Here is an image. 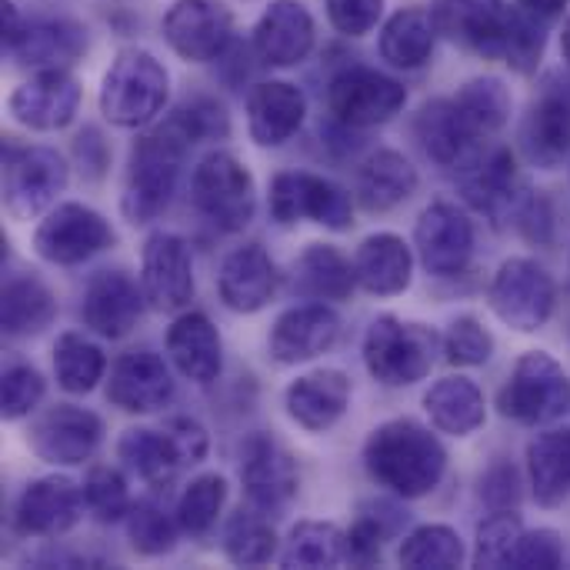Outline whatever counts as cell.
<instances>
[{
	"mask_svg": "<svg viewBox=\"0 0 570 570\" xmlns=\"http://www.w3.org/2000/svg\"><path fill=\"white\" fill-rule=\"evenodd\" d=\"M407 104L404 83L374 67H344L327 87V107L344 127L387 124Z\"/></svg>",
	"mask_w": 570,
	"mask_h": 570,
	"instance_id": "8fae6325",
	"label": "cell"
},
{
	"mask_svg": "<svg viewBox=\"0 0 570 570\" xmlns=\"http://www.w3.org/2000/svg\"><path fill=\"white\" fill-rule=\"evenodd\" d=\"M521 150L531 167L538 170H558L570 154V107L541 83V97L531 104L524 124H521Z\"/></svg>",
	"mask_w": 570,
	"mask_h": 570,
	"instance_id": "f1b7e54d",
	"label": "cell"
},
{
	"mask_svg": "<svg viewBox=\"0 0 570 570\" xmlns=\"http://www.w3.org/2000/svg\"><path fill=\"white\" fill-rule=\"evenodd\" d=\"M307 117V97L291 80H264L247 94V130L261 147L287 144Z\"/></svg>",
	"mask_w": 570,
	"mask_h": 570,
	"instance_id": "484cf974",
	"label": "cell"
},
{
	"mask_svg": "<svg viewBox=\"0 0 570 570\" xmlns=\"http://www.w3.org/2000/svg\"><path fill=\"white\" fill-rule=\"evenodd\" d=\"M53 374L67 394H90L107 374V357L83 334H60L53 344Z\"/></svg>",
	"mask_w": 570,
	"mask_h": 570,
	"instance_id": "b9f144b4",
	"label": "cell"
},
{
	"mask_svg": "<svg viewBox=\"0 0 570 570\" xmlns=\"http://www.w3.org/2000/svg\"><path fill=\"white\" fill-rule=\"evenodd\" d=\"M57 297L37 274H13L0 294V327L7 337H30L50 327Z\"/></svg>",
	"mask_w": 570,
	"mask_h": 570,
	"instance_id": "e575fe53",
	"label": "cell"
},
{
	"mask_svg": "<svg viewBox=\"0 0 570 570\" xmlns=\"http://www.w3.org/2000/svg\"><path fill=\"white\" fill-rule=\"evenodd\" d=\"M468 558L464 541L454 528L448 524H424L417 531H411L401 544V568L411 570H451L461 568Z\"/></svg>",
	"mask_w": 570,
	"mask_h": 570,
	"instance_id": "ee69618b",
	"label": "cell"
},
{
	"mask_svg": "<svg viewBox=\"0 0 570 570\" xmlns=\"http://www.w3.org/2000/svg\"><path fill=\"white\" fill-rule=\"evenodd\" d=\"M174 397V381L160 354L140 347L114 361L107 381V401L127 414H154Z\"/></svg>",
	"mask_w": 570,
	"mask_h": 570,
	"instance_id": "44dd1931",
	"label": "cell"
},
{
	"mask_svg": "<svg viewBox=\"0 0 570 570\" xmlns=\"http://www.w3.org/2000/svg\"><path fill=\"white\" fill-rule=\"evenodd\" d=\"M271 214L277 224L291 227L297 220H314L327 230H351L354 227V204L344 187L321 174L307 170H284L271 184Z\"/></svg>",
	"mask_w": 570,
	"mask_h": 570,
	"instance_id": "9c48e42d",
	"label": "cell"
},
{
	"mask_svg": "<svg viewBox=\"0 0 570 570\" xmlns=\"http://www.w3.org/2000/svg\"><path fill=\"white\" fill-rule=\"evenodd\" d=\"M140 291L154 311L174 314L194 301V257L184 237L157 230L140 254Z\"/></svg>",
	"mask_w": 570,
	"mask_h": 570,
	"instance_id": "5bb4252c",
	"label": "cell"
},
{
	"mask_svg": "<svg viewBox=\"0 0 570 570\" xmlns=\"http://www.w3.org/2000/svg\"><path fill=\"white\" fill-rule=\"evenodd\" d=\"M414 137L421 150L441 167H464L481 150V144L468 134L464 120L458 117L454 100L424 104L414 117Z\"/></svg>",
	"mask_w": 570,
	"mask_h": 570,
	"instance_id": "4dcf8cb0",
	"label": "cell"
},
{
	"mask_svg": "<svg viewBox=\"0 0 570 570\" xmlns=\"http://www.w3.org/2000/svg\"><path fill=\"white\" fill-rule=\"evenodd\" d=\"M444 354L458 367H484L494 354V337L478 317L461 314L451 321V327L444 334Z\"/></svg>",
	"mask_w": 570,
	"mask_h": 570,
	"instance_id": "f907efd6",
	"label": "cell"
},
{
	"mask_svg": "<svg viewBox=\"0 0 570 570\" xmlns=\"http://www.w3.org/2000/svg\"><path fill=\"white\" fill-rule=\"evenodd\" d=\"M424 411H428L431 424L441 434H451V438H471L488 421L484 391L471 377H461V374L458 377H441L424 394Z\"/></svg>",
	"mask_w": 570,
	"mask_h": 570,
	"instance_id": "1f68e13d",
	"label": "cell"
},
{
	"mask_svg": "<svg viewBox=\"0 0 570 570\" xmlns=\"http://www.w3.org/2000/svg\"><path fill=\"white\" fill-rule=\"evenodd\" d=\"M561 564H564V538L554 528H534V531L524 528L508 561V568L514 570H554Z\"/></svg>",
	"mask_w": 570,
	"mask_h": 570,
	"instance_id": "db71d44e",
	"label": "cell"
},
{
	"mask_svg": "<svg viewBox=\"0 0 570 570\" xmlns=\"http://www.w3.org/2000/svg\"><path fill=\"white\" fill-rule=\"evenodd\" d=\"M114 227L87 204H57L33 230V250L40 261L73 267L114 244Z\"/></svg>",
	"mask_w": 570,
	"mask_h": 570,
	"instance_id": "30bf717a",
	"label": "cell"
},
{
	"mask_svg": "<svg viewBox=\"0 0 570 570\" xmlns=\"http://www.w3.org/2000/svg\"><path fill=\"white\" fill-rule=\"evenodd\" d=\"M164 428L170 431V438H174V444H177V451H180L184 468L200 464V461L207 458V451H210V438H207L204 424H197L194 417H174V421H167Z\"/></svg>",
	"mask_w": 570,
	"mask_h": 570,
	"instance_id": "680465c9",
	"label": "cell"
},
{
	"mask_svg": "<svg viewBox=\"0 0 570 570\" xmlns=\"http://www.w3.org/2000/svg\"><path fill=\"white\" fill-rule=\"evenodd\" d=\"M170 120L177 124V130L194 144H204V140H224L230 134V120H227V110L224 104L210 100V97H197L184 107H177L170 114Z\"/></svg>",
	"mask_w": 570,
	"mask_h": 570,
	"instance_id": "f5cc1de1",
	"label": "cell"
},
{
	"mask_svg": "<svg viewBox=\"0 0 570 570\" xmlns=\"http://www.w3.org/2000/svg\"><path fill=\"white\" fill-rule=\"evenodd\" d=\"M177 521L157 501H137L127 514V538L130 548L144 558L170 554L177 544Z\"/></svg>",
	"mask_w": 570,
	"mask_h": 570,
	"instance_id": "7dc6e473",
	"label": "cell"
},
{
	"mask_svg": "<svg viewBox=\"0 0 570 570\" xmlns=\"http://www.w3.org/2000/svg\"><path fill=\"white\" fill-rule=\"evenodd\" d=\"M43 394H47V384H43L37 367H27V364L7 367L3 381H0V414H3V421L30 417L37 411V404L43 401Z\"/></svg>",
	"mask_w": 570,
	"mask_h": 570,
	"instance_id": "816d5d0a",
	"label": "cell"
},
{
	"mask_svg": "<svg viewBox=\"0 0 570 570\" xmlns=\"http://www.w3.org/2000/svg\"><path fill=\"white\" fill-rule=\"evenodd\" d=\"M481 498L491 511H518L524 498V478L511 461H498L484 481H481Z\"/></svg>",
	"mask_w": 570,
	"mask_h": 570,
	"instance_id": "9f6ffc18",
	"label": "cell"
},
{
	"mask_svg": "<svg viewBox=\"0 0 570 570\" xmlns=\"http://www.w3.org/2000/svg\"><path fill=\"white\" fill-rule=\"evenodd\" d=\"M351 561L347 534L331 521H301L281 551V568H341Z\"/></svg>",
	"mask_w": 570,
	"mask_h": 570,
	"instance_id": "ab89813d",
	"label": "cell"
},
{
	"mask_svg": "<svg viewBox=\"0 0 570 570\" xmlns=\"http://www.w3.org/2000/svg\"><path fill=\"white\" fill-rule=\"evenodd\" d=\"M488 304L511 331L538 334L558 307V284L534 257H508L491 281Z\"/></svg>",
	"mask_w": 570,
	"mask_h": 570,
	"instance_id": "8992f818",
	"label": "cell"
},
{
	"mask_svg": "<svg viewBox=\"0 0 570 570\" xmlns=\"http://www.w3.org/2000/svg\"><path fill=\"white\" fill-rule=\"evenodd\" d=\"M421 264L434 277H458L474 257V220L451 200H434L414 227Z\"/></svg>",
	"mask_w": 570,
	"mask_h": 570,
	"instance_id": "2e32d148",
	"label": "cell"
},
{
	"mask_svg": "<svg viewBox=\"0 0 570 570\" xmlns=\"http://www.w3.org/2000/svg\"><path fill=\"white\" fill-rule=\"evenodd\" d=\"M164 37L177 57L210 63L234 40V13L220 0H174L164 13Z\"/></svg>",
	"mask_w": 570,
	"mask_h": 570,
	"instance_id": "7c38bea8",
	"label": "cell"
},
{
	"mask_svg": "<svg viewBox=\"0 0 570 570\" xmlns=\"http://www.w3.org/2000/svg\"><path fill=\"white\" fill-rule=\"evenodd\" d=\"M144 301V291L124 271H100L83 291V324L104 341H120L137 327Z\"/></svg>",
	"mask_w": 570,
	"mask_h": 570,
	"instance_id": "cb8c5ba5",
	"label": "cell"
},
{
	"mask_svg": "<svg viewBox=\"0 0 570 570\" xmlns=\"http://www.w3.org/2000/svg\"><path fill=\"white\" fill-rule=\"evenodd\" d=\"M524 534V524L518 518V511H494L481 528H478V551H474V564L478 568H508L511 551L518 548Z\"/></svg>",
	"mask_w": 570,
	"mask_h": 570,
	"instance_id": "681fc988",
	"label": "cell"
},
{
	"mask_svg": "<svg viewBox=\"0 0 570 570\" xmlns=\"http://www.w3.org/2000/svg\"><path fill=\"white\" fill-rule=\"evenodd\" d=\"M83 491L70 478H37L23 488L17 501V531L27 538H60L83 518Z\"/></svg>",
	"mask_w": 570,
	"mask_h": 570,
	"instance_id": "ffe728a7",
	"label": "cell"
},
{
	"mask_svg": "<svg viewBox=\"0 0 570 570\" xmlns=\"http://www.w3.org/2000/svg\"><path fill=\"white\" fill-rule=\"evenodd\" d=\"M314 17L301 0H271L254 27V53L267 67H294L314 50Z\"/></svg>",
	"mask_w": 570,
	"mask_h": 570,
	"instance_id": "603a6c76",
	"label": "cell"
},
{
	"mask_svg": "<svg viewBox=\"0 0 570 570\" xmlns=\"http://www.w3.org/2000/svg\"><path fill=\"white\" fill-rule=\"evenodd\" d=\"M117 454L120 461L150 488H164L177 478V471L184 468L180 451L170 438V431H154V428H130L120 434L117 441Z\"/></svg>",
	"mask_w": 570,
	"mask_h": 570,
	"instance_id": "74e56055",
	"label": "cell"
},
{
	"mask_svg": "<svg viewBox=\"0 0 570 570\" xmlns=\"http://www.w3.org/2000/svg\"><path fill=\"white\" fill-rule=\"evenodd\" d=\"M498 407L504 417L544 428L570 411V377L564 364L548 351H528L518 357L508 384L501 387Z\"/></svg>",
	"mask_w": 570,
	"mask_h": 570,
	"instance_id": "5b68a950",
	"label": "cell"
},
{
	"mask_svg": "<svg viewBox=\"0 0 570 570\" xmlns=\"http://www.w3.org/2000/svg\"><path fill=\"white\" fill-rule=\"evenodd\" d=\"M341 337V317L327 304H301L284 311L267 337V351L277 364H304L327 354Z\"/></svg>",
	"mask_w": 570,
	"mask_h": 570,
	"instance_id": "7402d4cb",
	"label": "cell"
},
{
	"mask_svg": "<svg viewBox=\"0 0 570 570\" xmlns=\"http://www.w3.org/2000/svg\"><path fill=\"white\" fill-rule=\"evenodd\" d=\"M417 190V170L414 164L397 150H377L364 160L357 174V197L364 210L387 214L401 207Z\"/></svg>",
	"mask_w": 570,
	"mask_h": 570,
	"instance_id": "836d02e7",
	"label": "cell"
},
{
	"mask_svg": "<svg viewBox=\"0 0 570 570\" xmlns=\"http://www.w3.org/2000/svg\"><path fill=\"white\" fill-rule=\"evenodd\" d=\"M451 100H454L458 117L464 120L468 134L478 144L501 134L508 127V120H511V110H514L511 87L501 77H474Z\"/></svg>",
	"mask_w": 570,
	"mask_h": 570,
	"instance_id": "d590c367",
	"label": "cell"
},
{
	"mask_svg": "<svg viewBox=\"0 0 570 570\" xmlns=\"http://www.w3.org/2000/svg\"><path fill=\"white\" fill-rule=\"evenodd\" d=\"M83 501L87 511L100 521V524H114L124 521L130 514V494H127V481L117 468H90V474L83 478Z\"/></svg>",
	"mask_w": 570,
	"mask_h": 570,
	"instance_id": "c3c4849f",
	"label": "cell"
},
{
	"mask_svg": "<svg viewBox=\"0 0 570 570\" xmlns=\"http://www.w3.org/2000/svg\"><path fill=\"white\" fill-rule=\"evenodd\" d=\"M561 53H564V63L570 67V17L568 23H564V30H561Z\"/></svg>",
	"mask_w": 570,
	"mask_h": 570,
	"instance_id": "6125c7cd",
	"label": "cell"
},
{
	"mask_svg": "<svg viewBox=\"0 0 570 570\" xmlns=\"http://www.w3.org/2000/svg\"><path fill=\"white\" fill-rule=\"evenodd\" d=\"M277 284H281L277 264L271 261V254L261 244H244V247L230 250L217 274L220 301L237 314L264 311L274 301Z\"/></svg>",
	"mask_w": 570,
	"mask_h": 570,
	"instance_id": "d4e9b609",
	"label": "cell"
},
{
	"mask_svg": "<svg viewBox=\"0 0 570 570\" xmlns=\"http://www.w3.org/2000/svg\"><path fill=\"white\" fill-rule=\"evenodd\" d=\"M434 23L454 43L471 47L484 60H504V37H508V0H434L431 3Z\"/></svg>",
	"mask_w": 570,
	"mask_h": 570,
	"instance_id": "d6986e66",
	"label": "cell"
},
{
	"mask_svg": "<svg viewBox=\"0 0 570 570\" xmlns=\"http://www.w3.org/2000/svg\"><path fill=\"white\" fill-rule=\"evenodd\" d=\"M364 468L374 484L387 488L394 498L417 501L438 491L448 474V451L431 434V428L397 417L371 431L364 444Z\"/></svg>",
	"mask_w": 570,
	"mask_h": 570,
	"instance_id": "6da1fadb",
	"label": "cell"
},
{
	"mask_svg": "<svg viewBox=\"0 0 570 570\" xmlns=\"http://www.w3.org/2000/svg\"><path fill=\"white\" fill-rule=\"evenodd\" d=\"M514 227L521 230L524 240H531L538 247H548L554 240L558 220H554V204L544 197V190H528L524 204L514 214Z\"/></svg>",
	"mask_w": 570,
	"mask_h": 570,
	"instance_id": "11a10c76",
	"label": "cell"
},
{
	"mask_svg": "<svg viewBox=\"0 0 570 570\" xmlns=\"http://www.w3.org/2000/svg\"><path fill=\"white\" fill-rule=\"evenodd\" d=\"M190 140L177 130V124L167 117L157 130L144 134L134 150H130V167H127V187H124V214L134 224L154 220L174 197L184 154Z\"/></svg>",
	"mask_w": 570,
	"mask_h": 570,
	"instance_id": "7a4b0ae2",
	"label": "cell"
},
{
	"mask_svg": "<svg viewBox=\"0 0 570 570\" xmlns=\"http://www.w3.org/2000/svg\"><path fill=\"white\" fill-rule=\"evenodd\" d=\"M528 184L518 174V157L508 147H494V150H478L461 174V194L464 200L488 214L494 224L514 220L518 207L528 197Z\"/></svg>",
	"mask_w": 570,
	"mask_h": 570,
	"instance_id": "9a60e30c",
	"label": "cell"
},
{
	"mask_svg": "<svg viewBox=\"0 0 570 570\" xmlns=\"http://www.w3.org/2000/svg\"><path fill=\"white\" fill-rule=\"evenodd\" d=\"M167 354L174 367L197 387H210L224 371V344L207 314L187 311L167 331Z\"/></svg>",
	"mask_w": 570,
	"mask_h": 570,
	"instance_id": "83f0119b",
	"label": "cell"
},
{
	"mask_svg": "<svg viewBox=\"0 0 570 570\" xmlns=\"http://www.w3.org/2000/svg\"><path fill=\"white\" fill-rule=\"evenodd\" d=\"M438 33H441V30H438L431 10H421V7L397 10V13L384 23V30H381V57H384L391 67L417 70V67H424V63L431 60Z\"/></svg>",
	"mask_w": 570,
	"mask_h": 570,
	"instance_id": "8d00e7d4",
	"label": "cell"
},
{
	"mask_svg": "<svg viewBox=\"0 0 570 570\" xmlns=\"http://www.w3.org/2000/svg\"><path fill=\"white\" fill-rule=\"evenodd\" d=\"M441 351L444 337L434 327L421 321H401L394 314L377 317L364 334V364L384 387H411L424 381Z\"/></svg>",
	"mask_w": 570,
	"mask_h": 570,
	"instance_id": "3957f363",
	"label": "cell"
},
{
	"mask_svg": "<svg viewBox=\"0 0 570 570\" xmlns=\"http://www.w3.org/2000/svg\"><path fill=\"white\" fill-rule=\"evenodd\" d=\"M100 438H104V421L94 411L77 404H57L30 424L27 444L43 464L77 468L94 458Z\"/></svg>",
	"mask_w": 570,
	"mask_h": 570,
	"instance_id": "4fadbf2b",
	"label": "cell"
},
{
	"mask_svg": "<svg viewBox=\"0 0 570 570\" xmlns=\"http://www.w3.org/2000/svg\"><path fill=\"white\" fill-rule=\"evenodd\" d=\"M23 20H20V13H17V7L10 3V0H3V47L10 50L13 43H17V37L23 33Z\"/></svg>",
	"mask_w": 570,
	"mask_h": 570,
	"instance_id": "91938a15",
	"label": "cell"
},
{
	"mask_svg": "<svg viewBox=\"0 0 570 570\" xmlns=\"http://www.w3.org/2000/svg\"><path fill=\"white\" fill-rule=\"evenodd\" d=\"M531 13H538V17H544V20H554V17H561L564 10H568L570 0H521Z\"/></svg>",
	"mask_w": 570,
	"mask_h": 570,
	"instance_id": "94428289",
	"label": "cell"
},
{
	"mask_svg": "<svg viewBox=\"0 0 570 570\" xmlns=\"http://www.w3.org/2000/svg\"><path fill=\"white\" fill-rule=\"evenodd\" d=\"M528 481L541 508H561L570 498V428H551L528 444Z\"/></svg>",
	"mask_w": 570,
	"mask_h": 570,
	"instance_id": "d6a6232c",
	"label": "cell"
},
{
	"mask_svg": "<svg viewBox=\"0 0 570 570\" xmlns=\"http://www.w3.org/2000/svg\"><path fill=\"white\" fill-rule=\"evenodd\" d=\"M170 97V73L150 50H120L100 83V114L114 127H147Z\"/></svg>",
	"mask_w": 570,
	"mask_h": 570,
	"instance_id": "277c9868",
	"label": "cell"
},
{
	"mask_svg": "<svg viewBox=\"0 0 570 570\" xmlns=\"http://www.w3.org/2000/svg\"><path fill=\"white\" fill-rule=\"evenodd\" d=\"M194 207L224 234H237L254 220L257 190L250 170L227 150L207 154L190 177Z\"/></svg>",
	"mask_w": 570,
	"mask_h": 570,
	"instance_id": "52a82bcc",
	"label": "cell"
},
{
	"mask_svg": "<svg viewBox=\"0 0 570 570\" xmlns=\"http://www.w3.org/2000/svg\"><path fill=\"white\" fill-rule=\"evenodd\" d=\"M77 107H80V83L63 67L37 70L7 100V110L13 114L17 124L43 134L63 130L77 117Z\"/></svg>",
	"mask_w": 570,
	"mask_h": 570,
	"instance_id": "ac0fdd59",
	"label": "cell"
},
{
	"mask_svg": "<svg viewBox=\"0 0 570 570\" xmlns=\"http://www.w3.org/2000/svg\"><path fill=\"white\" fill-rule=\"evenodd\" d=\"M87 47V30L70 20H37L27 23L10 53L30 67H63L77 60Z\"/></svg>",
	"mask_w": 570,
	"mask_h": 570,
	"instance_id": "f35d334b",
	"label": "cell"
},
{
	"mask_svg": "<svg viewBox=\"0 0 570 570\" xmlns=\"http://www.w3.org/2000/svg\"><path fill=\"white\" fill-rule=\"evenodd\" d=\"M224 554L237 568H261L274 561L277 554V534L274 524L264 518V511H237L224 528Z\"/></svg>",
	"mask_w": 570,
	"mask_h": 570,
	"instance_id": "7bdbcfd3",
	"label": "cell"
},
{
	"mask_svg": "<svg viewBox=\"0 0 570 570\" xmlns=\"http://www.w3.org/2000/svg\"><path fill=\"white\" fill-rule=\"evenodd\" d=\"M297 287L314 301H347L357 274L354 264L331 244H307V250L294 264Z\"/></svg>",
	"mask_w": 570,
	"mask_h": 570,
	"instance_id": "60d3db41",
	"label": "cell"
},
{
	"mask_svg": "<svg viewBox=\"0 0 570 570\" xmlns=\"http://www.w3.org/2000/svg\"><path fill=\"white\" fill-rule=\"evenodd\" d=\"M548 47V20L531 13L524 3L511 7L508 17V37H504V63L518 73H534Z\"/></svg>",
	"mask_w": 570,
	"mask_h": 570,
	"instance_id": "bcb514c9",
	"label": "cell"
},
{
	"mask_svg": "<svg viewBox=\"0 0 570 570\" xmlns=\"http://www.w3.org/2000/svg\"><path fill=\"white\" fill-rule=\"evenodd\" d=\"M70 180L67 160L53 147L3 150V207L17 220H33L53 207Z\"/></svg>",
	"mask_w": 570,
	"mask_h": 570,
	"instance_id": "ba28073f",
	"label": "cell"
},
{
	"mask_svg": "<svg viewBox=\"0 0 570 570\" xmlns=\"http://www.w3.org/2000/svg\"><path fill=\"white\" fill-rule=\"evenodd\" d=\"M354 274L367 294L397 297L411 287L414 254L407 240L397 234H371L354 254Z\"/></svg>",
	"mask_w": 570,
	"mask_h": 570,
	"instance_id": "f546056e",
	"label": "cell"
},
{
	"mask_svg": "<svg viewBox=\"0 0 570 570\" xmlns=\"http://www.w3.org/2000/svg\"><path fill=\"white\" fill-rule=\"evenodd\" d=\"M224 504H227V481L220 474L194 478L184 488L180 501H177V524H180V531L190 534V538H204L217 524Z\"/></svg>",
	"mask_w": 570,
	"mask_h": 570,
	"instance_id": "f6af8a7d",
	"label": "cell"
},
{
	"mask_svg": "<svg viewBox=\"0 0 570 570\" xmlns=\"http://www.w3.org/2000/svg\"><path fill=\"white\" fill-rule=\"evenodd\" d=\"M384 0H327V20L347 37H364L377 27Z\"/></svg>",
	"mask_w": 570,
	"mask_h": 570,
	"instance_id": "6f0895ef",
	"label": "cell"
},
{
	"mask_svg": "<svg viewBox=\"0 0 570 570\" xmlns=\"http://www.w3.org/2000/svg\"><path fill=\"white\" fill-rule=\"evenodd\" d=\"M240 481L250 508L281 514L297 494V464L271 434H250L240 448Z\"/></svg>",
	"mask_w": 570,
	"mask_h": 570,
	"instance_id": "e0dca14e",
	"label": "cell"
},
{
	"mask_svg": "<svg viewBox=\"0 0 570 570\" xmlns=\"http://www.w3.org/2000/svg\"><path fill=\"white\" fill-rule=\"evenodd\" d=\"M284 404L297 428L311 434L331 431L351 407V377L334 367L311 371L287 387Z\"/></svg>",
	"mask_w": 570,
	"mask_h": 570,
	"instance_id": "4316f807",
	"label": "cell"
}]
</instances>
